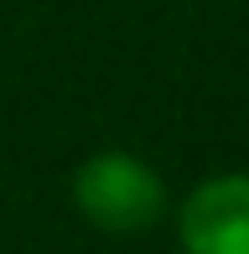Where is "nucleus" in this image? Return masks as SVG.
<instances>
[{
    "label": "nucleus",
    "mask_w": 249,
    "mask_h": 254,
    "mask_svg": "<svg viewBox=\"0 0 249 254\" xmlns=\"http://www.w3.org/2000/svg\"><path fill=\"white\" fill-rule=\"evenodd\" d=\"M182 254H249V171H223L177 207Z\"/></svg>",
    "instance_id": "f03ea898"
},
{
    "label": "nucleus",
    "mask_w": 249,
    "mask_h": 254,
    "mask_svg": "<svg viewBox=\"0 0 249 254\" xmlns=\"http://www.w3.org/2000/svg\"><path fill=\"white\" fill-rule=\"evenodd\" d=\"M73 202L104 234H145L166 213V182L140 156L104 151L73 171Z\"/></svg>",
    "instance_id": "f257e3e1"
}]
</instances>
